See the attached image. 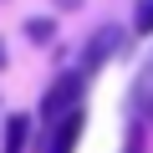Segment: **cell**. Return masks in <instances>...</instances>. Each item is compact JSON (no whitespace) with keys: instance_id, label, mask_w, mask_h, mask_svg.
Segmentation results:
<instances>
[{"instance_id":"cell-3","label":"cell","mask_w":153,"mask_h":153,"mask_svg":"<svg viewBox=\"0 0 153 153\" xmlns=\"http://www.w3.org/2000/svg\"><path fill=\"white\" fill-rule=\"evenodd\" d=\"M117 41H123V31H117V26H102V31L87 41V56H82V66H87V71H97V66H102V61L117 51Z\"/></svg>"},{"instance_id":"cell-6","label":"cell","mask_w":153,"mask_h":153,"mask_svg":"<svg viewBox=\"0 0 153 153\" xmlns=\"http://www.w3.org/2000/svg\"><path fill=\"white\" fill-rule=\"evenodd\" d=\"M138 102H143V112L153 117V66L143 71V82H138Z\"/></svg>"},{"instance_id":"cell-1","label":"cell","mask_w":153,"mask_h":153,"mask_svg":"<svg viewBox=\"0 0 153 153\" xmlns=\"http://www.w3.org/2000/svg\"><path fill=\"white\" fill-rule=\"evenodd\" d=\"M82 92H87V76H82V71L56 76V82H51V92L41 97V117H46V123H56V117L76 112V107H82Z\"/></svg>"},{"instance_id":"cell-4","label":"cell","mask_w":153,"mask_h":153,"mask_svg":"<svg viewBox=\"0 0 153 153\" xmlns=\"http://www.w3.org/2000/svg\"><path fill=\"white\" fill-rule=\"evenodd\" d=\"M26 143H31V117L26 112L5 117V148H0V153H26Z\"/></svg>"},{"instance_id":"cell-5","label":"cell","mask_w":153,"mask_h":153,"mask_svg":"<svg viewBox=\"0 0 153 153\" xmlns=\"http://www.w3.org/2000/svg\"><path fill=\"white\" fill-rule=\"evenodd\" d=\"M26 36H31V41H51V36H56V21H46V16L26 21Z\"/></svg>"},{"instance_id":"cell-7","label":"cell","mask_w":153,"mask_h":153,"mask_svg":"<svg viewBox=\"0 0 153 153\" xmlns=\"http://www.w3.org/2000/svg\"><path fill=\"white\" fill-rule=\"evenodd\" d=\"M148 31H153V0L138 5V36H148Z\"/></svg>"},{"instance_id":"cell-2","label":"cell","mask_w":153,"mask_h":153,"mask_svg":"<svg viewBox=\"0 0 153 153\" xmlns=\"http://www.w3.org/2000/svg\"><path fill=\"white\" fill-rule=\"evenodd\" d=\"M82 107H76V112H66V117H56L51 123V143H46V153H71L76 148V138H82Z\"/></svg>"},{"instance_id":"cell-9","label":"cell","mask_w":153,"mask_h":153,"mask_svg":"<svg viewBox=\"0 0 153 153\" xmlns=\"http://www.w3.org/2000/svg\"><path fill=\"white\" fill-rule=\"evenodd\" d=\"M133 153H138V148H133Z\"/></svg>"},{"instance_id":"cell-8","label":"cell","mask_w":153,"mask_h":153,"mask_svg":"<svg viewBox=\"0 0 153 153\" xmlns=\"http://www.w3.org/2000/svg\"><path fill=\"white\" fill-rule=\"evenodd\" d=\"M0 66H5V46H0Z\"/></svg>"}]
</instances>
